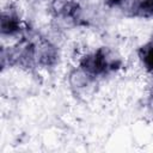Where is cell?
<instances>
[{
  "label": "cell",
  "mask_w": 153,
  "mask_h": 153,
  "mask_svg": "<svg viewBox=\"0 0 153 153\" xmlns=\"http://www.w3.org/2000/svg\"><path fill=\"white\" fill-rule=\"evenodd\" d=\"M123 61L121 56L109 47H100L93 51L84 54L78 66L96 79L105 78L121 69Z\"/></svg>",
  "instance_id": "1"
},
{
  "label": "cell",
  "mask_w": 153,
  "mask_h": 153,
  "mask_svg": "<svg viewBox=\"0 0 153 153\" xmlns=\"http://www.w3.org/2000/svg\"><path fill=\"white\" fill-rule=\"evenodd\" d=\"M98 79L87 74L79 66L74 67L68 73V86L72 94L82 100H87L92 98V96L97 92Z\"/></svg>",
  "instance_id": "2"
},
{
  "label": "cell",
  "mask_w": 153,
  "mask_h": 153,
  "mask_svg": "<svg viewBox=\"0 0 153 153\" xmlns=\"http://www.w3.org/2000/svg\"><path fill=\"white\" fill-rule=\"evenodd\" d=\"M33 43L36 67L43 69H51L56 67L60 61V50L57 45L43 36L33 37Z\"/></svg>",
  "instance_id": "3"
},
{
  "label": "cell",
  "mask_w": 153,
  "mask_h": 153,
  "mask_svg": "<svg viewBox=\"0 0 153 153\" xmlns=\"http://www.w3.org/2000/svg\"><path fill=\"white\" fill-rule=\"evenodd\" d=\"M49 13L56 20L78 24L82 19V6L78 0H51Z\"/></svg>",
  "instance_id": "4"
},
{
  "label": "cell",
  "mask_w": 153,
  "mask_h": 153,
  "mask_svg": "<svg viewBox=\"0 0 153 153\" xmlns=\"http://www.w3.org/2000/svg\"><path fill=\"white\" fill-rule=\"evenodd\" d=\"M0 29L2 38H17L18 36H23L24 25L19 16L18 8L13 4L8 2L2 7Z\"/></svg>",
  "instance_id": "5"
},
{
  "label": "cell",
  "mask_w": 153,
  "mask_h": 153,
  "mask_svg": "<svg viewBox=\"0 0 153 153\" xmlns=\"http://www.w3.org/2000/svg\"><path fill=\"white\" fill-rule=\"evenodd\" d=\"M118 8L128 18L149 19L153 17V0H123Z\"/></svg>",
  "instance_id": "6"
},
{
  "label": "cell",
  "mask_w": 153,
  "mask_h": 153,
  "mask_svg": "<svg viewBox=\"0 0 153 153\" xmlns=\"http://www.w3.org/2000/svg\"><path fill=\"white\" fill-rule=\"evenodd\" d=\"M137 57L147 73H153V39L147 41L137 49Z\"/></svg>",
  "instance_id": "7"
},
{
  "label": "cell",
  "mask_w": 153,
  "mask_h": 153,
  "mask_svg": "<svg viewBox=\"0 0 153 153\" xmlns=\"http://www.w3.org/2000/svg\"><path fill=\"white\" fill-rule=\"evenodd\" d=\"M122 2H123V0H104L105 6H108L109 8H114V7L118 8Z\"/></svg>",
  "instance_id": "8"
},
{
  "label": "cell",
  "mask_w": 153,
  "mask_h": 153,
  "mask_svg": "<svg viewBox=\"0 0 153 153\" xmlns=\"http://www.w3.org/2000/svg\"><path fill=\"white\" fill-rule=\"evenodd\" d=\"M151 102H152V104H153V93H152V96H151Z\"/></svg>",
  "instance_id": "9"
},
{
  "label": "cell",
  "mask_w": 153,
  "mask_h": 153,
  "mask_svg": "<svg viewBox=\"0 0 153 153\" xmlns=\"http://www.w3.org/2000/svg\"><path fill=\"white\" fill-rule=\"evenodd\" d=\"M151 39H153V35H152V37H151Z\"/></svg>",
  "instance_id": "10"
}]
</instances>
